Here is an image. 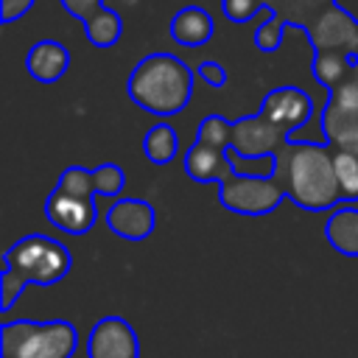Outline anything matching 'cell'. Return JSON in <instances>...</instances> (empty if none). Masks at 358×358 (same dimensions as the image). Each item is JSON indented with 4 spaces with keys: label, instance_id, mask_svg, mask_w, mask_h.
Returning <instances> with one entry per match:
<instances>
[{
    "label": "cell",
    "instance_id": "21",
    "mask_svg": "<svg viewBox=\"0 0 358 358\" xmlns=\"http://www.w3.org/2000/svg\"><path fill=\"white\" fill-rule=\"evenodd\" d=\"M176 145H179L176 131L168 123L151 126L145 131V137H143V151H145L148 162H154V165H168L176 157Z\"/></svg>",
    "mask_w": 358,
    "mask_h": 358
},
{
    "label": "cell",
    "instance_id": "3",
    "mask_svg": "<svg viewBox=\"0 0 358 358\" xmlns=\"http://www.w3.org/2000/svg\"><path fill=\"white\" fill-rule=\"evenodd\" d=\"M78 347V333L70 322H31L17 319L0 327V355L3 358H73Z\"/></svg>",
    "mask_w": 358,
    "mask_h": 358
},
{
    "label": "cell",
    "instance_id": "1",
    "mask_svg": "<svg viewBox=\"0 0 358 358\" xmlns=\"http://www.w3.org/2000/svg\"><path fill=\"white\" fill-rule=\"evenodd\" d=\"M336 151L327 143H305V140H288L277 154L271 173L282 182L285 196L302 210L319 213V210H336L341 201L336 168H333Z\"/></svg>",
    "mask_w": 358,
    "mask_h": 358
},
{
    "label": "cell",
    "instance_id": "25",
    "mask_svg": "<svg viewBox=\"0 0 358 358\" xmlns=\"http://www.w3.org/2000/svg\"><path fill=\"white\" fill-rule=\"evenodd\" d=\"M196 76H199L207 87H213V90H218V87H224V84H227V70H224L218 62H213V59L201 62V64L196 67Z\"/></svg>",
    "mask_w": 358,
    "mask_h": 358
},
{
    "label": "cell",
    "instance_id": "17",
    "mask_svg": "<svg viewBox=\"0 0 358 358\" xmlns=\"http://www.w3.org/2000/svg\"><path fill=\"white\" fill-rule=\"evenodd\" d=\"M168 31H171L173 42L185 45V48H199L213 39L215 25H213L210 11H204L201 6H185L171 17Z\"/></svg>",
    "mask_w": 358,
    "mask_h": 358
},
{
    "label": "cell",
    "instance_id": "29",
    "mask_svg": "<svg viewBox=\"0 0 358 358\" xmlns=\"http://www.w3.org/2000/svg\"><path fill=\"white\" fill-rule=\"evenodd\" d=\"M319 3H324V6H333V3H336V0H319Z\"/></svg>",
    "mask_w": 358,
    "mask_h": 358
},
{
    "label": "cell",
    "instance_id": "23",
    "mask_svg": "<svg viewBox=\"0 0 358 358\" xmlns=\"http://www.w3.org/2000/svg\"><path fill=\"white\" fill-rule=\"evenodd\" d=\"M196 143H204V145L229 151V120H224L221 115H207V117L199 123Z\"/></svg>",
    "mask_w": 358,
    "mask_h": 358
},
{
    "label": "cell",
    "instance_id": "26",
    "mask_svg": "<svg viewBox=\"0 0 358 358\" xmlns=\"http://www.w3.org/2000/svg\"><path fill=\"white\" fill-rule=\"evenodd\" d=\"M62 6H64L76 20H81V25H84L87 20H92V17L103 8V0H62Z\"/></svg>",
    "mask_w": 358,
    "mask_h": 358
},
{
    "label": "cell",
    "instance_id": "4",
    "mask_svg": "<svg viewBox=\"0 0 358 358\" xmlns=\"http://www.w3.org/2000/svg\"><path fill=\"white\" fill-rule=\"evenodd\" d=\"M3 263V271H8L22 285H53L70 271L73 255L59 241L31 232L6 249Z\"/></svg>",
    "mask_w": 358,
    "mask_h": 358
},
{
    "label": "cell",
    "instance_id": "27",
    "mask_svg": "<svg viewBox=\"0 0 358 358\" xmlns=\"http://www.w3.org/2000/svg\"><path fill=\"white\" fill-rule=\"evenodd\" d=\"M34 6V0H0V20L3 22H14L22 14H28Z\"/></svg>",
    "mask_w": 358,
    "mask_h": 358
},
{
    "label": "cell",
    "instance_id": "6",
    "mask_svg": "<svg viewBox=\"0 0 358 358\" xmlns=\"http://www.w3.org/2000/svg\"><path fill=\"white\" fill-rule=\"evenodd\" d=\"M322 134L333 151L358 157V92L350 84L330 92L322 109Z\"/></svg>",
    "mask_w": 358,
    "mask_h": 358
},
{
    "label": "cell",
    "instance_id": "14",
    "mask_svg": "<svg viewBox=\"0 0 358 358\" xmlns=\"http://www.w3.org/2000/svg\"><path fill=\"white\" fill-rule=\"evenodd\" d=\"M157 213L145 199H117L106 210V227L123 241H145L154 232Z\"/></svg>",
    "mask_w": 358,
    "mask_h": 358
},
{
    "label": "cell",
    "instance_id": "20",
    "mask_svg": "<svg viewBox=\"0 0 358 358\" xmlns=\"http://www.w3.org/2000/svg\"><path fill=\"white\" fill-rule=\"evenodd\" d=\"M84 34L95 48H112V45H117V39L123 34V20L117 11L103 6L92 20L84 22Z\"/></svg>",
    "mask_w": 358,
    "mask_h": 358
},
{
    "label": "cell",
    "instance_id": "9",
    "mask_svg": "<svg viewBox=\"0 0 358 358\" xmlns=\"http://www.w3.org/2000/svg\"><path fill=\"white\" fill-rule=\"evenodd\" d=\"M126 185V176L120 171V165L115 162H103L98 168H84V165H70L62 171L59 182H56V190L62 193H70V196H78V199H87V201H95V196H120Z\"/></svg>",
    "mask_w": 358,
    "mask_h": 358
},
{
    "label": "cell",
    "instance_id": "12",
    "mask_svg": "<svg viewBox=\"0 0 358 358\" xmlns=\"http://www.w3.org/2000/svg\"><path fill=\"white\" fill-rule=\"evenodd\" d=\"M87 358H140V338L123 316H103L90 330Z\"/></svg>",
    "mask_w": 358,
    "mask_h": 358
},
{
    "label": "cell",
    "instance_id": "10",
    "mask_svg": "<svg viewBox=\"0 0 358 358\" xmlns=\"http://www.w3.org/2000/svg\"><path fill=\"white\" fill-rule=\"evenodd\" d=\"M308 39H310L313 53L344 50L352 59H358V20L350 11H344L338 3L327 6L319 14V20L313 22Z\"/></svg>",
    "mask_w": 358,
    "mask_h": 358
},
{
    "label": "cell",
    "instance_id": "28",
    "mask_svg": "<svg viewBox=\"0 0 358 358\" xmlns=\"http://www.w3.org/2000/svg\"><path fill=\"white\" fill-rule=\"evenodd\" d=\"M344 84H350L355 92H358V59H355V64H352V70H350V76H347V81Z\"/></svg>",
    "mask_w": 358,
    "mask_h": 358
},
{
    "label": "cell",
    "instance_id": "5",
    "mask_svg": "<svg viewBox=\"0 0 358 358\" xmlns=\"http://www.w3.org/2000/svg\"><path fill=\"white\" fill-rule=\"evenodd\" d=\"M285 199V187L274 173H227L218 185V201L238 215H268Z\"/></svg>",
    "mask_w": 358,
    "mask_h": 358
},
{
    "label": "cell",
    "instance_id": "19",
    "mask_svg": "<svg viewBox=\"0 0 358 358\" xmlns=\"http://www.w3.org/2000/svg\"><path fill=\"white\" fill-rule=\"evenodd\" d=\"M355 59L344 50H324V53H313V78L327 90L333 92L336 87H341L352 70Z\"/></svg>",
    "mask_w": 358,
    "mask_h": 358
},
{
    "label": "cell",
    "instance_id": "16",
    "mask_svg": "<svg viewBox=\"0 0 358 358\" xmlns=\"http://www.w3.org/2000/svg\"><path fill=\"white\" fill-rule=\"evenodd\" d=\"M70 67V50L56 39H39L25 56V70L42 84L59 81Z\"/></svg>",
    "mask_w": 358,
    "mask_h": 358
},
{
    "label": "cell",
    "instance_id": "2",
    "mask_svg": "<svg viewBox=\"0 0 358 358\" xmlns=\"http://www.w3.org/2000/svg\"><path fill=\"white\" fill-rule=\"evenodd\" d=\"M126 92L148 115L171 117L190 103L193 70L173 53H148L134 64Z\"/></svg>",
    "mask_w": 358,
    "mask_h": 358
},
{
    "label": "cell",
    "instance_id": "24",
    "mask_svg": "<svg viewBox=\"0 0 358 358\" xmlns=\"http://www.w3.org/2000/svg\"><path fill=\"white\" fill-rule=\"evenodd\" d=\"M260 8H266V0H221V11L232 22H249Z\"/></svg>",
    "mask_w": 358,
    "mask_h": 358
},
{
    "label": "cell",
    "instance_id": "7",
    "mask_svg": "<svg viewBox=\"0 0 358 358\" xmlns=\"http://www.w3.org/2000/svg\"><path fill=\"white\" fill-rule=\"evenodd\" d=\"M266 8L271 11V17L255 31V45L263 53H274L282 45V31L288 25H296L310 34L313 22L327 6L319 0H266Z\"/></svg>",
    "mask_w": 358,
    "mask_h": 358
},
{
    "label": "cell",
    "instance_id": "11",
    "mask_svg": "<svg viewBox=\"0 0 358 358\" xmlns=\"http://www.w3.org/2000/svg\"><path fill=\"white\" fill-rule=\"evenodd\" d=\"M260 115H263L271 126H277L280 131H285V134L291 137L294 131H299V129L310 120V115H313V101H310V95H308L305 90H299V87H277V90H271V92L260 101Z\"/></svg>",
    "mask_w": 358,
    "mask_h": 358
},
{
    "label": "cell",
    "instance_id": "18",
    "mask_svg": "<svg viewBox=\"0 0 358 358\" xmlns=\"http://www.w3.org/2000/svg\"><path fill=\"white\" fill-rule=\"evenodd\" d=\"M324 238L336 252L358 257V207H336L324 224Z\"/></svg>",
    "mask_w": 358,
    "mask_h": 358
},
{
    "label": "cell",
    "instance_id": "15",
    "mask_svg": "<svg viewBox=\"0 0 358 358\" xmlns=\"http://www.w3.org/2000/svg\"><path fill=\"white\" fill-rule=\"evenodd\" d=\"M229 154L232 151L213 148V145H204V143L193 140V145L185 151V173L193 182H215V185H221V179L235 171Z\"/></svg>",
    "mask_w": 358,
    "mask_h": 358
},
{
    "label": "cell",
    "instance_id": "22",
    "mask_svg": "<svg viewBox=\"0 0 358 358\" xmlns=\"http://www.w3.org/2000/svg\"><path fill=\"white\" fill-rule=\"evenodd\" d=\"M333 168H336V182H338L341 201H358V157L336 151Z\"/></svg>",
    "mask_w": 358,
    "mask_h": 358
},
{
    "label": "cell",
    "instance_id": "13",
    "mask_svg": "<svg viewBox=\"0 0 358 358\" xmlns=\"http://www.w3.org/2000/svg\"><path fill=\"white\" fill-rule=\"evenodd\" d=\"M45 215L56 229L67 235H84L95 227L98 210H95V201H87V199H78V196H70L53 187V193L45 201Z\"/></svg>",
    "mask_w": 358,
    "mask_h": 358
},
{
    "label": "cell",
    "instance_id": "8",
    "mask_svg": "<svg viewBox=\"0 0 358 358\" xmlns=\"http://www.w3.org/2000/svg\"><path fill=\"white\" fill-rule=\"evenodd\" d=\"M291 137L285 131H280L277 126H271L260 112L249 115V117H238L229 120V151L241 154L243 159H260V157H271L288 143Z\"/></svg>",
    "mask_w": 358,
    "mask_h": 358
}]
</instances>
